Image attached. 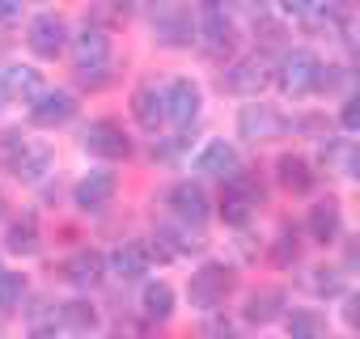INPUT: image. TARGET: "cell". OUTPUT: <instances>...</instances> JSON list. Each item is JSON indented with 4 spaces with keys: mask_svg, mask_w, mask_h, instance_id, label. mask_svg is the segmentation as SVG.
<instances>
[{
    "mask_svg": "<svg viewBox=\"0 0 360 339\" xmlns=\"http://www.w3.org/2000/svg\"><path fill=\"white\" fill-rule=\"evenodd\" d=\"M72 60H77V81L98 89L106 85L110 77V34L102 26H85L77 39H72Z\"/></svg>",
    "mask_w": 360,
    "mask_h": 339,
    "instance_id": "1",
    "label": "cell"
},
{
    "mask_svg": "<svg viewBox=\"0 0 360 339\" xmlns=\"http://www.w3.org/2000/svg\"><path fill=\"white\" fill-rule=\"evenodd\" d=\"M259 204H263V183L255 179V170H233V174L225 179V191H221L225 225H246Z\"/></svg>",
    "mask_w": 360,
    "mask_h": 339,
    "instance_id": "2",
    "label": "cell"
},
{
    "mask_svg": "<svg viewBox=\"0 0 360 339\" xmlns=\"http://www.w3.org/2000/svg\"><path fill=\"white\" fill-rule=\"evenodd\" d=\"M233 293V267L229 263H221V259H208V263H200L195 267V276H191V284H187V297H191V305L195 309H217V305H225V297Z\"/></svg>",
    "mask_w": 360,
    "mask_h": 339,
    "instance_id": "3",
    "label": "cell"
},
{
    "mask_svg": "<svg viewBox=\"0 0 360 339\" xmlns=\"http://www.w3.org/2000/svg\"><path fill=\"white\" fill-rule=\"evenodd\" d=\"M148 26H153L157 43H165V47H187L195 34L191 9L183 0H148Z\"/></svg>",
    "mask_w": 360,
    "mask_h": 339,
    "instance_id": "4",
    "label": "cell"
},
{
    "mask_svg": "<svg viewBox=\"0 0 360 339\" xmlns=\"http://www.w3.org/2000/svg\"><path fill=\"white\" fill-rule=\"evenodd\" d=\"M161 94H165V119H169L174 127H191V123L200 119L204 94H200V85H195L191 77H174L169 89H161Z\"/></svg>",
    "mask_w": 360,
    "mask_h": 339,
    "instance_id": "5",
    "label": "cell"
},
{
    "mask_svg": "<svg viewBox=\"0 0 360 339\" xmlns=\"http://www.w3.org/2000/svg\"><path fill=\"white\" fill-rule=\"evenodd\" d=\"M271 81V60L267 56H246V60H238V64H229L225 72H221V85L229 89V94H242V98H255L263 85Z\"/></svg>",
    "mask_w": 360,
    "mask_h": 339,
    "instance_id": "6",
    "label": "cell"
},
{
    "mask_svg": "<svg viewBox=\"0 0 360 339\" xmlns=\"http://www.w3.org/2000/svg\"><path fill=\"white\" fill-rule=\"evenodd\" d=\"M81 144H85L94 157H106V161H123V157H131V140H127L123 123H115V119H94V123L85 127Z\"/></svg>",
    "mask_w": 360,
    "mask_h": 339,
    "instance_id": "7",
    "label": "cell"
},
{
    "mask_svg": "<svg viewBox=\"0 0 360 339\" xmlns=\"http://www.w3.org/2000/svg\"><path fill=\"white\" fill-rule=\"evenodd\" d=\"M200 34H204L212 56H221V51H229L238 43V30H233V18L225 9V0H200Z\"/></svg>",
    "mask_w": 360,
    "mask_h": 339,
    "instance_id": "8",
    "label": "cell"
},
{
    "mask_svg": "<svg viewBox=\"0 0 360 339\" xmlns=\"http://www.w3.org/2000/svg\"><path fill=\"white\" fill-rule=\"evenodd\" d=\"M318 60L309 56V51H292V56H284V64H280V89H284V98H309L314 89H318Z\"/></svg>",
    "mask_w": 360,
    "mask_h": 339,
    "instance_id": "9",
    "label": "cell"
},
{
    "mask_svg": "<svg viewBox=\"0 0 360 339\" xmlns=\"http://www.w3.org/2000/svg\"><path fill=\"white\" fill-rule=\"evenodd\" d=\"M115 191H119V179L110 174V170H89V174L72 187V204H77L81 212L98 217V212H106V208H110Z\"/></svg>",
    "mask_w": 360,
    "mask_h": 339,
    "instance_id": "10",
    "label": "cell"
},
{
    "mask_svg": "<svg viewBox=\"0 0 360 339\" xmlns=\"http://www.w3.org/2000/svg\"><path fill=\"white\" fill-rule=\"evenodd\" d=\"M30 51L39 56V60H56L64 47H68V22L60 18V13H39L34 22H30Z\"/></svg>",
    "mask_w": 360,
    "mask_h": 339,
    "instance_id": "11",
    "label": "cell"
},
{
    "mask_svg": "<svg viewBox=\"0 0 360 339\" xmlns=\"http://www.w3.org/2000/svg\"><path fill=\"white\" fill-rule=\"evenodd\" d=\"M77 115V98L68 89H43L34 102H30V123L34 127H60Z\"/></svg>",
    "mask_w": 360,
    "mask_h": 339,
    "instance_id": "12",
    "label": "cell"
},
{
    "mask_svg": "<svg viewBox=\"0 0 360 339\" xmlns=\"http://www.w3.org/2000/svg\"><path fill=\"white\" fill-rule=\"evenodd\" d=\"M0 94H5V102H34L43 94V72L30 64L0 68Z\"/></svg>",
    "mask_w": 360,
    "mask_h": 339,
    "instance_id": "13",
    "label": "cell"
},
{
    "mask_svg": "<svg viewBox=\"0 0 360 339\" xmlns=\"http://www.w3.org/2000/svg\"><path fill=\"white\" fill-rule=\"evenodd\" d=\"M276 183L284 191H292V196H309L314 183H318V174H314V165L301 153H280L276 157Z\"/></svg>",
    "mask_w": 360,
    "mask_h": 339,
    "instance_id": "14",
    "label": "cell"
},
{
    "mask_svg": "<svg viewBox=\"0 0 360 339\" xmlns=\"http://www.w3.org/2000/svg\"><path fill=\"white\" fill-rule=\"evenodd\" d=\"M288 123L280 119V110L276 106H242V115H238V132L246 136V140H276L280 132H284Z\"/></svg>",
    "mask_w": 360,
    "mask_h": 339,
    "instance_id": "15",
    "label": "cell"
},
{
    "mask_svg": "<svg viewBox=\"0 0 360 339\" xmlns=\"http://www.w3.org/2000/svg\"><path fill=\"white\" fill-rule=\"evenodd\" d=\"M169 208H174V217L183 225H195V229L208 221V196H204L200 183H178L169 191Z\"/></svg>",
    "mask_w": 360,
    "mask_h": 339,
    "instance_id": "16",
    "label": "cell"
},
{
    "mask_svg": "<svg viewBox=\"0 0 360 339\" xmlns=\"http://www.w3.org/2000/svg\"><path fill=\"white\" fill-rule=\"evenodd\" d=\"M60 276H64L68 284H77V288H94V284H102V276H106V259H102L98 250H77V255H68V259L60 263Z\"/></svg>",
    "mask_w": 360,
    "mask_h": 339,
    "instance_id": "17",
    "label": "cell"
},
{
    "mask_svg": "<svg viewBox=\"0 0 360 339\" xmlns=\"http://www.w3.org/2000/svg\"><path fill=\"white\" fill-rule=\"evenodd\" d=\"M131 115H136V123L144 127V132H157L161 123H165V94L148 81V85H140L136 94H131Z\"/></svg>",
    "mask_w": 360,
    "mask_h": 339,
    "instance_id": "18",
    "label": "cell"
},
{
    "mask_svg": "<svg viewBox=\"0 0 360 339\" xmlns=\"http://www.w3.org/2000/svg\"><path fill=\"white\" fill-rule=\"evenodd\" d=\"M148 259H153V250H148L144 242H119L106 263H110V271H115L119 280H140V276L148 271Z\"/></svg>",
    "mask_w": 360,
    "mask_h": 339,
    "instance_id": "19",
    "label": "cell"
},
{
    "mask_svg": "<svg viewBox=\"0 0 360 339\" xmlns=\"http://www.w3.org/2000/svg\"><path fill=\"white\" fill-rule=\"evenodd\" d=\"M233 170H238V148H233V144H225V140L204 144V148H200V157H195V174H217V179H229Z\"/></svg>",
    "mask_w": 360,
    "mask_h": 339,
    "instance_id": "20",
    "label": "cell"
},
{
    "mask_svg": "<svg viewBox=\"0 0 360 339\" xmlns=\"http://www.w3.org/2000/svg\"><path fill=\"white\" fill-rule=\"evenodd\" d=\"M47 170H51V148H47L43 140H26V148L18 153V161H13L9 174L22 179V183H39Z\"/></svg>",
    "mask_w": 360,
    "mask_h": 339,
    "instance_id": "21",
    "label": "cell"
},
{
    "mask_svg": "<svg viewBox=\"0 0 360 339\" xmlns=\"http://www.w3.org/2000/svg\"><path fill=\"white\" fill-rule=\"evenodd\" d=\"M305 229H309V238L314 242H335L339 238V204L335 200H322V204H314L309 208V221H305Z\"/></svg>",
    "mask_w": 360,
    "mask_h": 339,
    "instance_id": "22",
    "label": "cell"
},
{
    "mask_svg": "<svg viewBox=\"0 0 360 339\" xmlns=\"http://www.w3.org/2000/svg\"><path fill=\"white\" fill-rule=\"evenodd\" d=\"M56 322L68 326L72 335H89V331H98V309L89 301H64V305H56Z\"/></svg>",
    "mask_w": 360,
    "mask_h": 339,
    "instance_id": "23",
    "label": "cell"
},
{
    "mask_svg": "<svg viewBox=\"0 0 360 339\" xmlns=\"http://www.w3.org/2000/svg\"><path fill=\"white\" fill-rule=\"evenodd\" d=\"M5 250H13V255H34V250H39V217H34V212L18 217V221L9 225Z\"/></svg>",
    "mask_w": 360,
    "mask_h": 339,
    "instance_id": "24",
    "label": "cell"
},
{
    "mask_svg": "<svg viewBox=\"0 0 360 339\" xmlns=\"http://www.w3.org/2000/svg\"><path fill=\"white\" fill-rule=\"evenodd\" d=\"M140 309H144L148 318L165 322V318L174 314V288H169L165 280H148V284H144V293H140Z\"/></svg>",
    "mask_w": 360,
    "mask_h": 339,
    "instance_id": "25",
    "label": "cell"
},
{
    "mask_svg": "<svg viewBox=\"0 0 360 339\" xmlns=\"http://www.w3.org/2000/svg\"><path fill=\"white\" fill-rule=\"evenodd\" d=\"M280 309H284L280 288H259L246 297V322H271V318H280Z\"/></svg>",
    "mask_w": 360,
    "mask_h": 339,
    "instance_id": "26",
    "label": "cell"
},
{
    "mask_svg": "<svg viewBox=\"0 0 360 339\" xmlns=\"http://www.w3.org/2000/svg\"><path fill=\"white\" fill-rule=\"evenodd\" d=\"M288 339H322V314L318 309H292L284 318Z\"/></svg>",
    "mask_w": 360,
    "mask_h": 339,
    "instance_id": "27",
    "label": "cell"
},
{
    "mask_svg": "<svg viewBox=\"0 0 360 339\" xmlns=\"http://www.w3.org/2000/svg\"><path fill=\"white\" fill-rule=\"evenodd\" d=\"M22 293H26L22 271H0V314H13L22 305Z\"/></svg>",
    "mask_w": 360,
    "mask_h": 339,
    "instance_id": "28",
    "label": "cell"
},
{
    "mask_svg": "<svg viewBox=\"0 0 360 339\" xmlns=\"http://www.w3.org/2000/svg\"><path fill=\"white\" fill-rule=\"evenodd\" d=\"M297 250H301L297 229H292V225H284V229H280V238H276V246H271V263H276V267H288V263H297Z\"/></svg>",
    "mask_w": 360,
    "mask_h": 339,
    "instance_id": "29",
    "label": "cell"
},
{
    "mask_svg": "<svg viewBox=\"0 0 360 339\" xmlns=\"http://www.w3.org/2000/svg\"><path fill=\"white\" fill-rule=\"evenodd\" d=\"M22 148H26L22 132H0V170H13V161H18Z\"/></svg>",
    "mask_w": 360,
    "mask_h": 339,
    "instance_id": "30",
    "label": "cell"
},
{
    "mask_svg": "<svg viewBox=\"0 0 360 339\" xmlns=\"http://www.w3.org/2000/svg\"><path fill=\"white\" fill-rule=\"evenodd\" d=\"M309 276H314L309 284H314L318 293H326V297H335V293H343V276H339L335 267H318V271H309Z\"/></svg>",
    "mask_w": 360,
    "mask_h": 339,
    "instance_id": "31",
    "label": "cell"
},
{
    "mask_svg": "<svg viewBox=\"0 0 360 339\" xmlns=\"http://www.w3.org/2000/svg\"><path fill=\"white\" fill-rule=\"evenodd\" d=\"M339 123H343L347 132H356V123H360V98H356V94H347V102H343V110H339Z\"/></svg>",
    "mask_w": 360,
    "mask_h": 339,
    "instance_id": "32",
    "label": "cell"
},
{
    "mask_svg": "<svg viewBox=\"0 0 360 339\" xmlns=\"http://www.w3.org/2000/svg\"><path fill=\"white\" fill-rule=\"evenodd\" d=\"M280 9H284L288 18H309V13L318 9V0H280Z\"/></svg>",
    "mask_w": 360,
    "mask_h": 339,
    "instance_id": "33",
    "label": "cell"
},
{
    "mask_svg": "<svg viewBox=\"0 0 360 339\" xmlns=\"http://www.w3.org/2000/svg\"><path fill=\"white\" fill-rule=\"evenodd\" d=\"M22 18V0H0V22H13Z\"/></svg>",
    "mask_w": 360,
    "mask_h": 339,
    "instance_id": "34",
    "label": "cell"
},
{
    "mask_svg": "<svg viewBox=\"0 0 360 339\" xmlns=\"http://www.w3.org/2000/svg\"><path fill=\"white\" fill-rule=\"evenodd\" d=\"M0 217H5V196H0Z\"/></svg>",
    "mask_w": 360,
    "mask_h": 339,
    "instance_id": "35",
    "label": "cell"
},
{
    "mask_svg": "<svg viewBox=\"0 0 360 339\" xmlns=\"http://www.w3.org/2000/svg\"><path fill=\"white\" fill-rule=\"evenodd\" d=\"M0 110H5V94H0Z\"/></svg>",
    "mask_w": 360,
    "mask_h": 339,
    "instance_id": "36",
    "label": "cell"
}]
</instances>
